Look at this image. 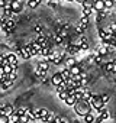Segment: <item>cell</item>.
Listing matches in <instances>:
<instances>
[{
    "label": "cell",
    "instance_id": "obj_13",
    "mask_svg": "<svg viewBox=\"0 0 116 123\" xmlns=\"http://www.w3.org/2000/svg\"><path fill=\"white\" fill-rule=\"evenodd\" d=\"M63 61H64V56H63V55L55 54V55H54V59H52V64H54V65H60Z\"/></svg>",
    "mask_w": 116,
    "mask_h": 123
},
{
    "label": "cell",
    "instance_id": "obj_17",
    "mask_svg": "<svg viewBox=\"0 0 116 123\" xmlns=\"http://www.w3.org/2000/svg\"><path fill=\"white\" fill-rule=\"evenodd\" d=\"M94 119H96V116L91 114V113H87V114L84 116V122H86V123H93Z\"/></svg>",
    "mask_w": 116,
    "mask_h": 123
},
{
    "label": "cell",
    "instance_id": "obj_25",
    "mask_svg": "<svg viewBox=\"0 0 116 123\" xmlns=\"http://www.w3.org/2000/svg\"><path fill=\"white\" fill-rule=\"evenodd\" d=\"M13 83H15V81L9 78L7 81H5V83H2V84H0V86H2L3 88H9V87H12V86H13Z\"/></svg>",
    "mask_w": 116,
    "mask_h": 123
},
{
    "label": "cell",
    "instance_id": "obj_14",
    "mask_svg": "<svg viewBox=\"0 0 116 123\" xmlns=\"http://www.w3.org/2000/svg\"><path fill=\"white\" fill-rule=\"evenodd\" d=\"M61 75H63L64 81H65V80H68V78L71 77V71H70V68H67V67H65V68H63V70H61Z\"/></svg>",
    "mask_w": 116,
    "mask_h": 123
},
{
    "label": "cell",
    "instance_id": "obj_34",
    "mask_svg": "<svg viewBox=\"0 0 116 123\" xmlns=\"http://www.w3.org/2000/svg\"><path fill=\"white\" fill-rule=\"evenodd\" d=\"M104 5H106V9H110V7H113V6H115L113 0H104Z\"/></svg>",
    "mask_w": 116,
    "mask_h": 123
},
{
    "label": "cell",
    "instance_id": "obj_47",
    "mask_svg": "<svg viewBox=\"0 0 116 123\" xmlns=\"http://www.w3.org/2000/svg\"><path fill=\"white\" fill-rule=\"evenodd\" d=\"M0 114H2V107H0Z\"/></svg>",
    "mask_w": 116,
    "mask_h": 123
},
{
    "label": "cell",
    "instance_id": "obj_11",
    "mask_svg": "<svg viewBox=\"0 0 116 123\" xmlns=\"http://www.w3.org/2000/svg\"><path fill=\"white\" fill-rule=\"evenodd\" d=\"M77 100H78V98H77L76 96H68V97H67L64 101H65V104H67V106H70V107H74V104L77 103Z\"/></svg>",
    "mask_w": 116,
    "mask_h": 123
},
{
    "label": "cell",
    "instance_id": "obj_6",
    "mask_svg": "<svg viewBox=\"0 0 116 123\" xmlns=\"http://www.w3.org/2000/svg\"><path fill=\"white\" fill-rule=\"evenodd\" d=\"M6 56H7V61H9V64L12 65V68L18 70V55L16 54H9Z\"/></svg>",
    "mask_w": 116,
    "mask_h": 123
},
{
    "label": "cell",
    "instance_id": "obj_24",
    "mask_svg": "<svg viewBox=\"0 0 116 123\" xmlns=\"http://www.w3.org/2000/svg\"><path fill=\"white\" fill-rule=\"evenodd\" d=\"M13 71V68H12V65L10 64H6V65H3V70H2V73H5V74H10Z\"/></svg>",
    "mask_w": 116,
    "mask_h": 123
},
{
    "label": "cell",
    "instance_id": "obj_18",
    "mask_svg": "<svg viewBox=\"0 0 116 123\" xmlns=\"http://www.w3.org/2000/svg\"><path fill=\"white\" fill-rule=\"evenodd\" d=\"M41 3V0H28V6L31 7V9H35V7H38V5Z\"/></svg>",
    "mask_w": 116,
    "mask_h": 123
},
{
    "label": "cell",
    "instance_id": "obj_42",
    "mask_svg": "<svg viewBox=\"0 0 116 123\" xmlns=\"http://www.w3.org/2000/svg\"><path fill=\"white\" fill-rule=\"evenodd\" d=\"M76 2H78V3H81V5H83V3L86 2V0H76Z\"/></svg>",
    "mask_w": 116,
    "mask_h": 123
},
{
    "label": "cell",
    "instance_id": "obj_44",
    "mask_svg": "<svg viewBox=\"0 0 116 123\" xmlns=\"http://www.w3.org/2000/svg\"><path fill=\"white\" fill-rule=\"evenodd\" d=\"M12 123H22V122H20V120H18V122H12Z\"/></svg>",
    "mask_w": 116,
    "mask_h": 123
},
{
    "label": "cell",
    "instance_id": "obj_40",
    "mask_svg": "<svg viewBox=\"0 0 116 123\" xmlns=\"http://www.w3.org/2000/svg\"><path fill=\"white\" fill-rule=\"evenodd\" d=\"M112 73L116 74V61H113V67H112Z\"/></svg>",
    "mask_w": 116,
    "mask_h": 123
},
{
    "label": "cell",
    "instance_id": "obj_7",
    "mask_svg": "<svg viewBox=\"0 0 116 123\" xmlns=\"http://www.w3.org/2000/svg\"><path fill=\"white\" fill-rule=\"evenodd\" d=\"M51 83L57 87V86H60L61 83H64V78H63V75H61V73H57V74H54L52 75V78H51Z\"/></svg>",
    "mask_w": 116,
    "mask_h": 123
},
{
    "label": "cell",
    "instance_id": "obj_9",
    "mask_svg": "<svg viewBox=\"0 0 116 123\" xmlns=\"http://www.w3.org/2000/svg\"><path fill=\"white\" fill-rule=\"evenodd\" d=\"M13 111H15V109H13L12 104H5V106L2 107V113H3V114L10 116V114H13Z\"/></svg>",
    "mask_w": 116,
    "mask_h": 123
},
{
    "label": "cell",
    "instance_id": "obj_41",
    "mask_svg": "<svg viewBox=\"0 0 116 123\" xmlns=\"http://www.w3.org/2000/svg\"><path fill=\"white\" fill-rule=\"evenodd\" d=\"M6 58V55H3V54H0V62H2V61Z\"/></svg>",
    "mask_w": 116,
    "mask_h": 123
},
{
    "label": "cell",
    "instance_id": "obj_3",
    "mask_svg": "<svg viewBox=\"0 0 116 123\" xmlns=\"http://www.w3.org/2000/svg\"><path fill=\"white\" fill-rule=\"evenodd\" d=\"M18 54H19L23 59H29V58H32V54H31V49H29L28 45L23 46V48H19V49H18Z\"/></svg>",
    "mask_w": 116,
    "mask_h": 123
},
{
    "label": "cell",
    "instance_id": "obj_20",
    "mask_svg": "<svg viewBox=\"0 0 116 123\" xmlns=\"http://www.w3.org/2000/svg\"><path fill=\"white\" fill-rule=\"evenodd\" d=\"M78 46H80V51H86V49H89V43H87L86 39H81L80 43H78Z\"/></svg>",
    "mask_w": 116,
    "mask_h": 123
},
{
    "label": "cell",
    "instance_id": "obj_38",
    "mask_svg": "<svg viewBox=\"0 0 116 123\" xmlns=\"http://www.w3.org/2000/svg\"><path fill=\"white\" fill-rule=\"evenodd\" d=\"M33 31H35L38 35H41V32H42V28H41V26H35V28H33Z\"/></svg>",
    "mask_w": 116,
    "mask_h": 123
},
{
    "label": "cell",
    "instance_id": "obj_48",
    "mask_svg": "<svg viewBox=\"0 0 116 123\" xmlns=\"http://www.w3.org/2000/svg\"><path fill=\"white\" fill-rule=\"evenodd\" d=\"M113 3H115V5H116V0H113Z\"/></svg>",
    "mask_w": 116,
    "mask_h": 123
},
{
    "label": "cell",
    "instance_id": "obj_49",
    "mask_svg": "<svg viewBox=\"0 0 116 123\" xmlns=\"http://www.w3.org/2000/svg\"><path fill=\"white\" fill-rule=\"evenodd\" d=\"M5 2H10V0H5Z\"/></svg>",
    "mask_w": 116,
    "mask_h": 123
},
{
    "label": "cell",
    "instance_id": "obj_2",
    "mask_svg": "<svg viewBox=\"0 0 116 123\" xmlns=\"http://www.w3.org/2000/svg\"><path fill=\"white\" fill-rule=\"evenodd\" d=\"M89 101H90V104H91V107H93L94 110H99V109L104 107V103L102 101V97H100V96H91V97L89 98Z\"/></svg>",
    "mask_w": 116,
    "mask_h": 123
},
{
    "label": "cell",
    "instance_id": "obj_5",
    "mask_svg": "<svg viewBox=\"0 0 116 123\" xmlns=\"http://www.w3.org/2000/svg\"><path fill=\"white\" fill-rule=\"evenodd\" d=\"M93 9L97 12H103L106 10V5H104V0H94V5H93Z\"/></svg>",
    "mask_w": 116,
    "mask_h": 123
},
{
    "label": "cell",
    "instance_id": "obj_33",
    "mask_svg": "<svg viewBox=\"0 0 116 123\" xmlns=\"http://www.w3.org/2000/svg\"><path fill=\"white\" fill-rule=\"evenodd\" d=\"M94 12V9H83V16H90Z\"/></svg>",
    "mask_w": 116,
    "mask_h": 123
},
{
    "label": "cell",
    "instance_id": "obj_37",
    "mask_svg": "<svg viewBox=\"0 0 116 123\" xmlns=\"http://www.w3.org/2000/svg\"><path fill=\"white\" fill-rule=\"evenodd\" d=\"M55 42H57V43H61V42H63V36L57 35V36H55Z\"/></svg>",
    "mask_w": 116,
    "mask_h": 123
},
{
    "label": "cell",
    "instance_id": "obj_16",
    "mask_svg": "<svg viewBox=\"0 0 116 123\" xmlns=\"http://www.w3.org/2000/svg\"><path fill=\"white\" fill-rule=\"evenodd\" d=\"M38 67L41 70H44V71H48L49 70V62H48V61H41V62L38 64Z\"/></svg>",
    "mask_w": 116,
    "mask_h": 123
},
{
    "label": "cell",
    "instance_id": "obj_46",
    "mask_svg": "<svg viewBox=\"0 0 116 123\" xmlns=\"http://www.w3.org/2000/svg\"><path fill=\"white\" fill-rule=\"evenodd\" d=\"M48 2H55V0H48Z\"/></svg>",
    "mask_w": 116,
    "mask_h": 123
},
{
    "label": "cell",
    "instance_id": "obj_30",
    "mask_svg": "<svg viewBox=\"0 0 116 123\" xmlns=\"http://www.w3.org/2000/svg\"><path fill=\"white\" fill-rule=\"evenodd\" d=\"M81 93H83V98H84V100H89V98L91 97V94H90V91H89L87 88H84V90H81Z\"/></svg>",
    "mask_w": 116,
    "mask_h": 123
},
{
    "label": "cell",
    "instance_id": "obj_27",
    "mask_svg": "<svg viewBox=\"0 0 116 123\" xmlns=\"http://www.w3.org/2000/svg\"><path fill=\"white\" fill-rule=\"evenodd\" d=\"M78 51H80V46H78V45H73V46L68 48V52H70V54H77Z\"/></svg>",
    "mask_w": 116,
    "mask_h": 123
},
{
    "label": "cell",
    "instance_id": "obj_4",
    "mask_svg": "<svg viewBox=\"0 0 116 123\" xmlns=\"http://www.w3.org/2000/svg\"><path fill=\"white\" fill-rule=\"evenodd\" d=\"M36 111H38V119H39V120H42V122H48L51 113H49L46 109H39V110H36Z\"/></svg>",
    "mask_w": 116,
    "mask_h": 123
},
{
    "label": "cell",
    "instance_id": "obj_1",
    "mask_svg": "<svg viewBox=\"0 0 116 123\" xmlns=\"http://www.w3.org/2000/svg\"><path fill=\"white\" fill-rule=\"evenodd\" d=\"M91 109H93V107H91L90 101H89V100H84V98L77 100V103L74 104V110H76V113H77L78 116H81V117H84L87 113H90Z\"/></svg>",
    "mask_w": 116,
    "mask_h": 123
},
{
    "label": "cell",
    "instance_id": "obj_45",
    "mask_svg": "<svg viewBox=\"0 0 116 123\" xmlns=\"http://www.w3.org/2000/svg\"><path fill=\"white\" fill-rule=\"evenodd\" d=\"M67 2H71V3H73V2H76V0H67Z\"/></svg>",
    "mask_w": 116,
    "mask_h": 123
},
{
    "label": "cell",
    "instance_id": "obj_39",
    "mask_svg": "<svg viewBox=\"0 0 116 123\" xmlns=\"http://www.w3.org/2000/svg\"><path fill=\"white\" fill-rule=\"evenodd\" d=\"M58 122H60V123H67V119H64V117H58Z\"/></svg>",
    "mask_w": 116,
    "mask_h": 123
},
{
    "label": "cell",
    "instance_id": "obj_31",
    "mask_svg": "<svg viewBox=\"0 0 116 123\" xmlns=\"http://www.w3.org/2000/svg\"><path fill=\"white\" fill-rule=\"evenodd\" d=\"M112 67H113V61H112V62H107L104 65V71L106 73H112Z\"/></svg>",
    "mask_w": 116,
    "mask_h": 123
},
{
    "label": "cell",
    "instance_id": "obj_28",
    "mask_svg": "<svg viewBox=\"0 0 116 123\" xmlns=\"http://www.w3.org/2000/svg\"><path fill=\"white\" fill-rule=\"evenodd\" d=\"M19 120H20L22 123H28V122L31 120V119H29V114H28V111H26L25 114H22V116L19 117Z\"/></svg>",
    "mask_w": 116,
    "mask_h": 123
},
{
    "label": "cell",
    "instance_id": "obj_29",
    "mask_svg": "<svg viewBox=\"0 0 116 123\" xmlns=\"http://www.w3.org/2000/svg\"><path fill=\"white\" fill-rule=\"evenodd\" d=\"M6 23H7V31L10 32V31L15 28V22H13L12 19H6Z\"/></svg>",
    "mask_w": 116,
    "mask_h": 123
},
{
    "label": "cell",
    "instance_id": "obj_19",
    "mask_svg": "<svg viewBox=\"0 0 116 123\" xmlns=\"http://www.w3.org/2000/svg\"><path fill=\"white\" fill-rule=\"evenodd\" d=\"M107 35H109V33L106 32V29H102V28L99 29V36H100L102 41H106V39H107Z\"/></svg>",
    "mask_w": 116,
    "mask_h": 123
},
{
    "label": "cell",
    "instance_id": "obj_36",
    "mask_svg": "<svg viewBox=\"0 0 116 123\" xmlns=\"http://www.w3.org/2000/svg\"><path fill=\"white\" fill-rule=\"evenodd\" d=\"M100 97H102V101H103V103H107V101L110 100V97H109L107 94H103V96H100Z\"/></svg>",
    "mask_w": 116,
    "mask_h": 123
},
{
    "label": "cell",
    "instance_id": "obj_43",
    "mask_svg": "<svg viewBox=\"0 0 116 123\" xmlns=\"http://www.w3.org/2000/svg\"><path fill=\"white\" fill-rule=\"evenodd\" d=\"M2 70H3V64H2V62H0V71H2Z\"/></svg>",
    "mask_w": 116,
    "mask_h": 123
},
{
    "label": "cell",
    "instance_id": "obj_21",
    "mask_svg": "<svg viewBox=\"0 0 116 123\" xmlns=\"http://www.w3.org/2000/svg\"><path fill=\"white\" fill-rule=\"evenodd\" d=\"M51 52H52V49L49 48V45H48V46H44V48L41 49V54H42L44 56H48V55H49Z\"/></svg>",
    "mask_w": 116,
    "mask_h": 123
},
{
    "label": "cell",
    "instance_id": "obj_10",
    "mask_svg": "<svg viewBox=\"0 0 116 123\" xmlns=\"http://www.w3.org/2000/svg\"><path fill=\"white\" fill-rule=\"evenodd\" d=\"M70 71H71V77H77V75H80L83 71H81V67L80 65H73L71 68H70Z\"/></svg>",
    "mask_w": 116,
    "mask_h": 123
},
{
    "label": "cell",
    "instance_id": "obj_12",
    "mask_svg": "<svg viewBox=\"0 0 116 123\" xmlns=\"http://www.w3.org/2000/svg\"><path fill=\"white\" fill-rule=\"evenodd\" d=\"M36 42H38V43H39L42 48H44V46H48V39H46V38H45L42 33H41V35H38V38H36Z\"/></svg>",
    "mask_w": 116,
    "mask_h": 123
},
{
    "label": "cell",
    "instance_id": "obj_32",
    "mask_svg": "<svg viewBox=\"0 0 116 123\" xmlns=\"http://www.w3.org/2000/svg\"><path fill=\"white\" fill-rule=\"evenodd\" d=\"M58 97H60L61 100H65L68 97V91H61V93H58Z\"/></svg>",
    "mask_w": 116,
    "mask_h": 123
},
{
    "label": "cell",
    "instance_id": "obj_15",
    "mask_svg": "<svg viewBox=\"0 0 116 123\" xmlns=\"http://www.w3.org/2000/svg\"><path fill=\"white\" fill-rule=\"evenodd\" d=\"M73 65H76V59H74L73 56H68V58L65 59V67H67V68H71Z\"/></svg>",
    "mask_w": 116,
    "mask_h": 123
},
{
    "label": "cell",
    "instance_id": "obj_22",
    "mask_svg": "<svg viewBox=\"0 0 116 123\" xmlns=\"http://www.w3.org/2000/svg\"><path fill=\"white\" fill-rule=\"evenodd\" d=\"M0 123H10V116L7 114H0Z\"/></svg>",
    "mask_w": 116,
    "mask_h": 123
},
{
    "label": "cell",
    "instance_id": "obj_35",
    "mask_svg": "<svg viewBox=\"0 0 116 123\" xmlns=\"http://www.w3.org/2000/svg\"><path fill=\"white\" fill-rule=\"evenodd\" d=\"M9 77H10V80H13V81H15V80H16V77H18V74H16V70H13V71L9 74Z\"/></svg>",
    "mask_w": 116,
    "mask_h": 123
},
{
    "label": "cell",
    "instance_id": "obj_8",
    "mask_svg": "<svg viewBox=\"0 0 116 123\" xmlns=\"http://www.w3.org/2000/svg\"><path fill=\"white\" fill-rule=\"evenodd\" d=\"M12 10H13V13H20L22 12V2L20 0H13L12 2Z\"/></svg>",
    "mask_w": 116,
    "mask_h": 123
},
{
    "label": "cell",
    "instance_id": "obj_23",
    "mask_svg": "<svg viewBox=\"0 0 116 123\" xmlns=\"http://www.w3.org/2000/svg\"><path fill=\"white\" fill-rule=\"evenodd\" d=\"M67 90H68V87H67L65 81H64V83H61L60 86H57V91H58V93H61V91H67Z\"/></svg>",
    "mask_w": 116,
    "mask_h": 123
},
{
    "label": "cell",
    "instance_id": "obj_26",
    "mask_svg": "<svg viewBox=\"0 0 116 123\" xmlns=\"http://www.w3.org/2000/svg\"><path fill=\"white\" fill-rule=\"evenodd\" d=\"M97 54H99V55H102V56H103V55H106V54H107V46H106V45H102V46L99 48Z\"/></svg>",
    "mask_w": 116,
    "mask_h": 123
}]
</instances>
